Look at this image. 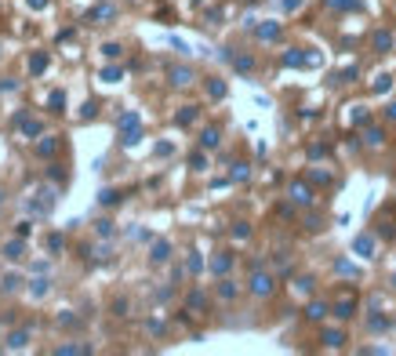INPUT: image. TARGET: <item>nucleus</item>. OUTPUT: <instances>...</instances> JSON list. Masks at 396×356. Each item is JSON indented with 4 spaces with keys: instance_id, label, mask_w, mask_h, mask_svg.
Wrapping results in <instances>:
<instances>
[{
    "instance_id": "nucleus-1",
    "label": "nucleus",
    "mask_w": 396,
    "mask_h": 356,
    "mask_svg": "<svg viewBox=\"0 0 396 356\" xmlns=\"http://www.w3.org/2000/svg\"><path fill=\"white\" fill-rule=\"evenodd\" d=\"M139 124H142V116L139 113H124V116H120L116 120V128H120V138H124V146H135V142H139V138H142V128H139Z\"/></svg>"
},
{
    "instance_id": "nucleus-2",
    "label": "nucleus",
    "mask_w": 396,
    "mask_h": 356,
    "mask_svg": "<svg viewBox=\"0 0 396 356\" xmlns=\"http://www.w3.org/2000/svg\"><path fill=\"white\" fill-rule=\"evenodd\" d=\"M273 287H277V280H273L269 273H262V269H254V276H251V295H258V298H266V295H273Z\"/></svg>"
},
{
    "instance_id": "nucleus-3",
    "label": "nucleus",
    "mask_w": 396,
    "mask_h": 356,
    "mask_svg": "<svg viewBox=\"0 0 396 356\" xmlns=\"http://www.w3.org/2000/svg\"><path fill=\"white\" fill-rule=\"evenodd\" d=\"M58 146H62V138L48 135V138H40V142L33 146V153H37V157H44V160H48V157H55V153H58Z\"/></svg>"
},
{
    "instance_id": "nucleus-4",
    "label": "nucleus",
    "mask_w": 396,
    "mask_h": 356,
    "mask_svg": "<svg viewBox=\"0 0 396 356\" xmlns=\"http://www.w3.org/2000/svg\"><path fill=\"white\" fill-rule=\"evenodd\" d=\"M109 19H116V8L113 4H95L87 11V22H109Z\"/></svg>"
},
{
    "instance_id": "nucleus-5",
    "label": "nucleus",
    "mask_w": 396,
    "mask_h": 356,
    "mask_svg": "<svg viewBox=\"0 0 396 356\" xmlns=\"http://www.w3.org/2000/svg\"><path fill=\"white\" fill-rule=\"evenodd\" d=\"M353 251L363 255V258H374V236H371V233H360V236L353 240Z\"/></svg>"
},
{
    "instance_id": "nucleus-6",
    "label": "nucleus",
    "mask_w": 396,
    "mask_h": 356,
    "mask_svg": "<svg viewBox=\"0 0 396 356\" xmlns=\"http://www.w3.org/2000/svg\"><path fill=\"white\" fill-rule=\"evenodd\" d=\"M15 124H19V131H22L26 138H33V135H40V124H37V120H29L26 113H15Z\"/></svg>"
},
{
    "instance_id": "nucleus-7",
    "label": "nucleus",
    "mask_w": 396,
    "mask_h": 356,
    "mask_svg": "<svg viewBox=\"0 0 396 356\" xmlns=\"http://www.w3.org/2000/svg\"><path fill=\"white\" fill-rule=\"evenodd\" d=\"M291 200H295V204H302V207H306V204H313L309 185H306V182H295V185H291Z\"/></svg>"
},
{
    "instance_id": "nucleus-8",
    "label": "nucleus",
    "mask_w": 396,
    "mask_h": 356,
    "mask_svg": "<svg viewBox=\"0 0 396 356\" xmlns=\"http://www.w3.org/2000/svg\"><path fill=\"white\" fill-rule=\"evenodd\" d=\"M171 84H175V87L193 84V69H189V66H175V69H171Z\"/></svg>"
},
{
    "instance_id": "nucleus-9",
    "label": "nucleus",
    "mask_w": 396,
    "mask_h": 356,
    "mask_svg": "<svg viewBox=\"0 0 396 356\" xmlns=\"http://www.w3.org/2000/svg\"><path fill=\"white\" fill-rule=\"evenodd\" d=\"M22 255H26V244H22V236H19V240H8V244H4V258H8V262H19Z\"/></svg>"
},
{
    "instance_id": "nucleus-10",
    "label": "nucleus",
    "mask_w": 396,
    "mask_h": 356,
    "mask_svg": "<svg viewBox=\"0 0 396 356\" xmlns=\"http://www.w3.org/2000/svg\"><path fill=\"white\" fill-rule=\"evenodd\" d=\"M229 269H233V255H229V251H222L215 262H211V273H218V276H225Z\"/></svg>"
},
{
    "instance_id": "nucleus-11",
    "label": "nucleus",
    "mask_w": 396,
    "mask_h": 356,
    "mask_svg": "<svg viewBox=\"0 0 396 356\" xmlns=\"http://www.w3.org/2000/svg\"><path fill=\"white\" fill-rule=\"evenodd\" d=\"M4 342H8V349H26V342H29V327H22V331H11V334L4 338Z\"/></svg>"
},
{
    "instance_id": "nucleus-12",
    "label": "nucleus",
    "mask_w": 396,
    "mask_h": 356,
    "mask_svg": "<svg viewBox=\"0 0 396 356\" xmlns=\"http://www.w3.org/2000/svg\"><path fill=\"white\" fill-rule=\"evenodd\" d=\"M218 138H222L218 128H204V131H200V146H204V149H218Z\"/></svg>"
},
{
    "instance_id": "nucleus-13",
    "label": "nucleus",
    "mask_w": 396,
    "mask_h": 356,
    "mask_svg": "<svg viewBox=\"0 0 396 356\" xmlns=\"http://www.w3.org/2000/svg\"><path fill=\"white\" fill-rule=\"evenodd\" d=\"M324 4H327L331 11H360L363 0H324Z\"/></svg>"
},
{
    "instance_id": "nucleus-14",
    "label": "nucleus",
    "mask_w": 396,
    "mask_h": 356,
    "mask_svg": "<svg viewBox=\"0 0 396 356\" xmlns=\"http://www.w3.org/2000/svg\"><path fill=\"white\" fill-rule=\"evenodd\" d=\"M254 33H258V40H277L280 37V26L277 22H262V26H254Z\"/></svg>"
},
{
    "instance_id": "nucleus-15",
    "label": "nucleus",
    "mask_w": 396,
    "mask_h": 356,
    "mask_svg": "<svg viewBox=\"0 0 396 356\" xmlns=\"http://www.w3.org/2000/svg\"><path fill=\"white\" fill-rule=\"evenodd\" d=\"M353 313H356V298H342L338 305H334V316H338V320H349Z\"/></svg>"
},
{
    "instance_id": "nucleus-16",
    "label": "nucleus",
    "mask_w": 396,
    "mask_h": 356,
    "mask_svg": "<svg viewBox=\"0 0 396 356\" xmlns=\"http://www.w3.org/2000/svg\"><path fill=\"white\" fill-rule=\"evenodd\" d=\"M149 258H153V262H167V258H171V244H167V240H157L153 251H149Z\"/></svg>"
},
{
    "instance_id": "nucleus-17",
    "label": "nucleus",
    "mask_w": 396,
    "mask_h": 356,
    "mask_svg": "<svg viewBox=\"0 0 396 356\" xmlns=\"http://www.w3.org/2000/svg\"><path fill=\"white\" fill-rule=\"evenodd\" d=\"M371 44H374V51H389V48H392V33H385V29H378V33L371 37Z\"/></svg>"
},
{
    "instance_id": "nucleus-18",
    "label": "nucleus",
    "mask_w": 396,
    "mask_h": 356,
    "mask_svg": "<svg viewBox=\"0 0 396 356\" xmlns=\"http://www.w3.org/2000/svg\"><path fill=\"white\" fill-rule=\"evenodd\" d=\"M229 62H233L236 73H251V69H254V58H251V55H233Z\"/></svg>"
},
{
    "instance_id": "nucleus-19",
    "label": "nucleus",
    "mask_w": 396,
    "mask_h": 356,
    "mask_svg": "<svg viewBox=\"0 0 396 356\" xmlns=\"http://www.w3.org/2000/svg\"><path fill=\"white\" fill-rule=\"evenodd\" d=\"M48 109L51 113H62L66 109V95H62V91H51V95H48Z\"/></svg>"
},
{
    "instance_id": "nucleus-20",
    "label": "nucleus",
    "mask_w": 396,
    "mask_h": 356,
    "mask_svg": "<svg viewBox=\"0 0 396 356\" xmlns=\"http://www.w3.org/2000/svg\"><path fill=\"white\" fill-rule=\"evenodd\" d=\"M306 62H313V58H306V55H302L298 48H291V51L284 55V66H306Z\"/></svg>"
},
{
    "instance_id": "nucleus-21",
    "label": "nucleus",
    "mask_w": 396,
    "mask_h": 356,
    "mask_svg": "<svg viewBox=\"0 0 396 356\" xmlns=\"http://www.w3.org/2000/svg\"><path fill=\"white\" fill-rule=\"evenodd\" d=\"M193 120H196V105H186V109H182V113L175 116V124H178V128H189Z\"/></svg>"
},
{
    "instance_id": "nucleus-22",
    "label": "nucleus",
    "mask_w": 396,
    "mask_h": 356,
    "mask_svg": "<svg viewBox=\"0 0 396 356\" xmlns=\"http://www.w3.org/2000/svg\"><path fill=\"white\" fill-rule=\"evenodd\" d=\"M306 316H309V320H324V316H327V305H324V302H309Z\"/></svg>"
},
{
    "instance_id": "nucleus-23",
    "label": "nucleus",
    "mask_w": 396,
    "mask_h": 356,
    "mask_svg": "<svg viewBox=\"0 0 396 356\" xmlns=\"http://www.w3.org/2000/svg\"><path fill=\"white\" fill-rule=\"evenodd\" d=\"M342 342H345V334H342V331H324V345L342 349Z\"/></svg>"
},
{
    "instance_id": "nucleus-24",
    "label": "nucleus",
    "mask_w": 396,
    "mask_h": 356,
    "mask_svg": "<svg viewBox=\"0 0 396 356\" xmlns=\"http://www.w3.org/2000/svg\"><path fill=\"white\" fill-rule=\"evenodd\" d=\"M120 76H124V69H120V66H105V69H102V80H105V84H116Z\"/></svg>"
},
{
    "instance_id": "nucleus-25",
    "label": "nucleus",
    "mask_w": 396,
    "mask_h": 356,
    "mask_svg": "<svg viewBox=\"0 0 396 356\" xmlns=\"http://www.w3.org/2000/svg\"><path fill=\"white\" fill-rule=\"evenodd\" d=\"M0 287H4L8 295H11V291H19V287H22V276H19V273H8V276H4V284H0Z\"/></svg>"
},
{
    "instance_id": "nucleus-26",
    "label": "nucleus",
    "mask_w": 396,
    "mask_h": 356,
    "mask_svg": "<svg viewBox=\"0 0 396 356\" xmlns=\"http://www.w3.org/2000/svg\"><path fill=\"white\" fill-rule=\"evenodd\" d=\"M363 138H367V146H382V142H385V131H382V128H367V135H363Z\"/></svg>"
},
{
    "instance_id": "nucleus-27",
    "label": "nucleus",
    "mask_w": 396,
    "mask_h": 356,
    "mask_svg": "<svg viewBox=\"0 0 396 356\" xmlns=\"http://www.w3.org/2000/svg\"><path fill=\"white\" fill-rule=\"evenodd\" d=\"M98 200H102L105 207H113V204H120V200H124V196H120L116 189H102V193H98Z\"/></svg>"
},
{
    "instance_id": "nucleus-28",
    "label": "nucleus",
    "mask_w": 396,
    "mask_h": 356,
    "mask_svg": "<svg viewBox=\"0 0 396 356\" xmlns=\"http://www.w3.org/2000/svg\"><path fill=\"white\" fill-rule=\"evenodd\" d=\"M218 295H222L225 302H233V298H236V284H233V280H222V284H218Z\"/></svg>"
},
{
    "instance_id": "nucleus-29",
    "label": "nucleus",
    "mask_w": 396,
    "mask_h": 356,
    "mask_svg": "<svg viewBox=\"0 0 396 356\" xmlns=\"http://www.w3.org/2000/svg\"><path fill=\"white\" fill-rule=\"evenodd\" d=\"M48 69V55H33L29 58V73H44Z\"/></svg>"
},
{
    "instance_id": "nucleus-30",
    "label": "nucleus",
    "mask_w": 396,
    "mask_h": 356,
    "mask_svg": "<svg viewBox=\"0 0 396 356\" xmlns=\"http://www.w3.org/2000/svg\"><path fill=\"white\" fill-rule=\"evenodd\" d=\"M207 95L215 98V102H218V98H225V84H222V80H211V84H207Z\"/></svg>"
},
{
    "instance_id": "nucleus-31",
    "label": "nucleus",
    "mask_w": 396,
    "mask_h": 356,
    "mask_svg": "<svg viewBox=\"0 0 396 356\" xmlns=\"http://www.w3.org/2000/svg\"><path fill=\"white\" fill-rule=\"evenodd\" d=\"M392 87V76H378V80L371 84V91H374V95H382V91H389Z\"/></svg>"
},
{
    "instance_id": "nucleus-32",
    "label": "nucleus",
    "mask_w": 396,
    "mask_h": 356,
    "mask_svg": "<svg viewBox=\"0 0 396 356\" xmlns=\"http://www.w3.org/2000/svg\"><path fill=\"white\" fill-rule=\"evenodd\" d=\"M204 305H207V298L200 295V291H193V295H189V309H193V313H200Z\"/></svg>"
},
{
    "instance_id": "nucleus-33",
    "label": "nucleus",
    "mask_w": 396,
    "mask_h": 356,
    "mask_svg": "<svg viewBox=\"0 0 396 356\" xmlns=\"http://www.w3.org/2000/svg\"><path fill=\"white\" fill-rule=\"evenodd\" d=\"M95 233H98V236H113V222H109V218H98V222H95Z\"/></svg>"
},
{
    "instance_id": "nucleus-34",
    "label": "nucleus",
    "mask_w": 396,
    "mask_h": 356,
    "mask_svg": "<svg viewBox=\"0 0 396 356\" xmlns=\"http://www.w3.org/2000/svg\"><path fill=\"white\" fill-rule=\"evenodd\" d=\"M389 323H392L389 316H371V320H367V327H371V331H385Z\"/></svg>"
},
{
    "instance_id": "nucleus-35",
    "label": "nucleus",
    "mask_w": 396,
    "mask_h": 356,
    "mask_svg": "<svg viewBox=\"0 0 396 356\" xmlns=\"http://www.w3.org/2000/svg\"><path fill=\"white\" fill-rule=\"evenodd\" d=\"M247 175H251L247 164H233V175H229V178H233V182H247Z\"/></svg>"
},
{
    "instance_id": "nucleus-36",
    "label": "nucleus",
    "mask_w": 396,
    "mask_h": 356,
    "mask_svg": "<svg viewBox=\"0 0 396 356\" xmlns=\"http://www.w3.org/2000/svg\"><path fill=\"white\" fill-rule=\"evenodd\" d=\"M334 269H338V273H345V276H360V269H356V266H349L345 258H338V262H334Z\"/></svg>"
},
{
    "instance_id": "nucleus-37",
    "label": "nucleus",
    "mask_w": 396,
    "mask_h": 356,
    "mask_svg": "<svg viewBox=\"0 0 396 356\" xmlns=\"http://www.w3.org/2000/svg\"><path fill=\"white\" fill-rule=\"evenodd\" d=\"M62 247H66V240L58 236V233H51V236H48V251H51V255H58Z\"/></svg>"
},
{
    "instance_id": "nucleus-38",
    "label": "nucleus",
    "mask_w": 396,
    "mask_h": 356,
    "mask_svg": "<svg viewBox=\"0 0 396 356\" xmlns=\"http://www.w3.org/2000/svg\"><path fill=\"white\" fill-rule=\"evenodd\" d=\"M233 236H236V240H247V236H251L247 222H236V225H233Z\"/></svg>"
},
{
    "instance_id": "nucleus-39",
    "label": "nucleus",
    "mask_w": 396,
    "mask_h": 356,
    "mask_svg": "<svg viewBox=\"0 0 396 356\" xmlns=\"http://www.w3.org/2000/svg\"><path fill=\"white\" fill-rule=\"evenodd\" d=\"M186 266H189V273L196 276V273L204 269V258H200V255H189V262H186Z\"/></svg>"
},
{
    "instance_id": "nucleus-40",
    "label": "nucleus",
    "mask_w": 396,
    "mask_h": 356,
    "mask_svg": "<svg viewBox=\"0 0 396 356\" xmlns=\"http://www.w3.org/2000/svg\"><path fill=\"white\" fill-rule=\"evenodd\" d=\"M48 287H51L48 280H33V284H29V291H33L37 298H40V295H48Z\"/></svg>"
},
{
    "instance_id": "nucleus-41",
    "label": "nucleus",
    "mask_w": 396,
    "mask_h": 356,
    "mask_svg": "<svg viewBox=\"0 0 396 356\" xmlns=\"http://www.w3.org/2000/svg\"><path fill=\"white\" fill-rule=\"evenodd\" d=\"M48 175H51V182H62V185H66V171H62V164H51V171H48Z\"/></svg>"
},
{
    "instance_id": "nucleus-42",
    "label": "nucleus",
    "mask_w": 396,
    "mask_h": 356,
    "mask_svg": "<svg viewBox=\"0 0 396 356\" xmlns=\"http://www.w3.org/2000/svg\"><path fill=\"white\" fill-rule=\"evenodd\" d=\"M204 153H193V157H189V167H193V171H204Z\"/></svg>"
},
{
    "instance_id": "nucleus-43",
    "label": "nucleus",
    "mask_w": 396,
    "mask_h": 356,
    "mask_svg": "<svg viewBox=\"0 0 396 356\" xmlns=\"http://www.w3.org/2000/svg\"><path fill=\"white\" fill-rule=\"evenodd\" d=\"M120 51H124L120 44H105V48H102V55H105V58H120Z\"/></svg>"
},
{
    "instance_id": "nucleus-44",
    "label": "nucleus",
    "mask_w": 396,
    "mask_h": 356,
    "mask_svg": "<svg viewBox=\"0 0 396 356\" xmlns=\"http://www.w3.org/2000/svg\"><path fill=\"white\" fill-rule=\"evenodd\" d=\"M349 80H356V66H349V69L338 73V84H349Z\"/></svg>"
},
{
    "instance_id": "nucleus-45",
    "label": "nucleus",
    "mask_w": 396,
    "mask_h": 356,
    "mask_svg": "<svg viewBox=\"0 0 396 356\" xmlns=\"http://www.w3.org/2000/svg\"><path fill=\"white\" fill-rule=\"evenodd\" d=\"M98 113V102H84V109H80V116L84 120H91V116H95Z\"/></svg>"
},
{
    "instance_id": "nucleus-46",
    "label": "nucleus",
    "mask_w": 396,
    "mask_h": 356,
    "mask_svg": "<svg viewBox=\"0 0 396 356\" xmlns=\"http://www.w3.org/2000/svg\"><path fill=\"white\" fill-rule=\"evenodd\" d=\"M113 313H116V316H124V313H127V302H124V298H116V302H113Z\"/></svg>"
},
{
    "instance_id": "nucleus-47",
    "label": "nucleus",
    "mask_w": 396,
    "mask_h": 356,
    "mask_svg": "<svg viewBox=\"0 0 396 356\" xmlns=\"http://www.w3.org/2000/svg\"><path fill=\"white\" fill-rule=\"evenodd\" d=\"M298 291H306V295H309V291H313V276H302V280H298Z\"/></svg>"
},
{
    "instance_id": "nucleus-48",
    "label": "nucleus",
    "mask_w": 396,
    "mask_h": 356,
    "mask_svg": "<svg viewBox=\"0 0 396 356\" xmlns=\"http://www.w3.org/2000/svg\"><path fill=\"white\" fill-rule=\"evenodd\" d=\"M157 157H171V142H160L157 146Z\"/></svg>"
},
{
    "instance_id": "nucleus-49",
    "label": "nucleus",
    "mask_w": 396,
    "mask_h": 356,
    "mask_svg": "<svg viewBox=\"0 0 396 356\" xmlns=\"http://www.w3.org/2000/svg\"><path fill=\"white\" fill-rule=\"evenodd\" d=\"M324 153H327V146H320V142H316V146H309V157H324Z\"/></svg>"
},
{
    "instance_id": "nucleus-50",
    "label": "nucleus",
    "mask_w": 396,
    "mask_h": 356,
    "mask_svg": "<svg viewBox=\"0 0 396 356\" xmlns=\"http://www.w3.org/2000/svg\"><path fill=\"white\" fill-rule=\"evenodd\" d=\"M26 4L33 8V11H44V8H48V0H26Z\"/></svg>"
},
{
    "instance_id": "nucleus-51",
    "label": "nucleus",
    "mask_w": 396,
    "mask_h": 356,
    "mask_svg": "<svg viewBox=\"0 0 396 356\" xmlns=\"http://www.w3.org/2000/svg\"><path fill=\"white\" fill-rule=\"evenodd\" d=\"M284 4V11H295V8H302V0H280Z\"/></svg>"
},
{
    "instance_id": "nucleus-52",
    "label": "nucleus",
    "mask_w": 396,
    "mask_h": 356,
    "mask_svg": "<svg viewBox=\"0 0 396 356\" xmlns=\"http://www.w3.org/2000/svg\"><path fill=\"white\" fill-rule=\"evenodd\" d=\"M4 91H15V80H0V95H4Z\"/></svg>"
},
{
    "instance_id": "nucleus-53",
    "label": "nucleus",
    "mask_w": 396,
    "mask_h": 356,
    "mask_svg": "<svg viewBox=\"0 0 396 356\" xmlns=\"http://www.w3.org/2000/svg\"><path fill=\"white\" fill-rule=\"evenodd\" d=\"M385 120H396V102H392V105H385Z\"/></svg>"
},
{
    "instance_id": "nucleus-54",
    "label": "nucleus",
    "mask_w": 396,
    "mask_h": 356,
    "mask_svg": "<svg viewBox=\"0 0 396 356\" xmlns=\"http://www.w3.org/2000/svg\"><path fill=\"white\" fill-rule=\"evenodd\" d=\"M0 207H4V193H0Z\"/></svg>"
},
{
    "instance_id": "nucleus-55",
    "label": "nucleus",
    "mask_w": 396,
    "mask_h": 356,
    "mask_svg": "<svg viewBox=\"0 0 396 356\" xmlns=\"http://www.w3.org/2000/svg\"><path fill=\"white\" fill-rule=\"evenodd\" d=\"M392 287H396V276H392Z\"/></svg>"
},
{
    "instance_id": "nucleus-56",
    "label": "nucleus",
    "mask_w": 396,
    "mask_h": 356,
    "mask_svg": "<svg viewBox=\"0 0 396 356\" xmlns=\"http://www.w3.org/2000/svg\"><path fill=\"white\" fill-rule=\"evenodd\" d=\"M247 4H251V0H247Z\"/></svg>"
}]
</instances>
